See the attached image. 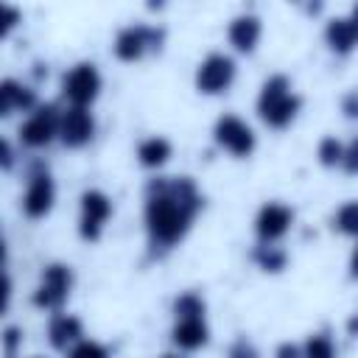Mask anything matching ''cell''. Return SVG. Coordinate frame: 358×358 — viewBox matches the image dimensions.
<instances>
[{
	"instance_id": "obj_24",
	"label": "cell",
	"mask_w": 358,
	"mask_h": 358,
	"mask_svg": "<svg viewBox=\"0 0 358 358\" xmlns=\"http://www.w3.org/2000/svg\"><path fill=\"white\" fill-rule=\"evenodd\" d=\"M257 257H260V263H263L266 268H271V271L282 268V263H285V255H282V252H277L274 246H268V252H260Z\"/></svg>"
},
{
	"instance_id": "obj_2",
	"label": "cell",
	"mask_w": 358,
	"mask_h": 358,
	"mask_svg": "<svg viewBox=\"0 0 358 358\" xmlns=\"http://www.w3.org/2000/svg\"><path fill=\"white\" fill-rule=\"evenodd\" d=\"M257 109H260V117L268 123V126H288L299 109V98L291 92V84L285 76H271L263 90H260V98H257Z\"/></svg>"
},
{
	"instance_id": "obj_32",
	"label": "cell",
	"mask_w": 358,
	"mask_h": 358,
	"mask_svg": "<svg viewBox=\"0 0 358 358\" xmlns=\"http://www.w3.org/2000/svg\"><path fill=\"white\" fill-rule=\"evenodd\" d=\"M165 358H173V355H165Z\"/></svg>"
},
{
	"instance_id": "obj_18",
	"label": "cell",
	"mask_w": 358,
	"mask_h": 358,
	"mask_svg": "<svg viewBox=\"0 0 358 358\" xmlns=\"http://www.w3.org/2000/svg\"><path fill=\"white\" fill-rule=\"evenodd\" d=\"M137 157H140L143 165L157 168V165H162V162L171 157V143H168L165 137H148L145 143H140Z\"/></svg>"
},
{
	"instance_id": "obj_5",
	"label": "cell",
	"mask_w": 358,
	"mask_h": 358,
	"mask_svg": "<svg viewBox=\"0 0 358 358\" xmlns=\"http://www.w3.org/2000/svg\"><path fill=\"white\" fill-rule=\"evenodd\" d=\"M59 126H62V115L56 112V106L48 103V106H39L36 112H31V117L20 126V137L28 145L39 148V145L50 143L59 134Z\"/></svg>"
},
{
	"instance_id": "obj_7",
	"label": "cell",
	"mask_w": 358,
	"mask_h": 358,
	"mask_svg": "<svg viewBox=\"0 0 358 358\" xmlns=\"http://www.w3.org/2000/svg\"><path fill=\"white\" fill-rule=\"evenodd\" d=\"M215 140L218 145H224L227 151L238 154V157H246L252 148H255V134L252 129L235 117V115H224L218 123H215Z\"/></svg>"
},
{
	"instance_id": "obj_26",
	"label": "cell",
	"mask_w": 358,
	"mask_h": 358,
	"mask_svg": "<svg viewBox=\"0 0 358 358\" xmlns=\"http://www.w3.org/2000/svg\"><path fill=\"white\" fill-rule=\"evenodd\" d=\"M229 358H257V352H255V347H252L246 338H241V341H235V347L229 350Z\"/></svg>"
},
{
	"instance_id": "obj_14",
	"label": "cell",
	"mask_w": 358,
	"mask_h": 358,
	"mask_svg": "<svg viewBox=\"0 0 358 358\" xmlns=\"http://www.w3.org/2000/svg\"><path fill=\"white\" fill-rule=\"evenodd\" d=\"M173 341L185 350H196L207 341V324L201 316H190V319H179L173 327Z\"/></svg>"
},
{
	"instance_id": "obj_21",
	"label": "cell",
	"mask_w": 358,
	"mask_h": 358,
	"mask_svg": "<svg viewBox=\"0 0 358 358\" xmlns=\"http://www.w3.org/2000/svg\"><path fill=\"white\" fill-rule=\"evenodd\" d=\"M173 310H176V319H190V316H201V313H204V302H201V299H199L196 294H185V296H179V299H176Z\"/></svg>"
},
{
	"instance_id": "obj_31",
	"label": "cell",
	"mask_w": 358,
	"mask_h": 358,
	"mask_svg": "<svg viewBox=\"0 0 358 358\" xmlns=\"http://www.w3.org/2000/svg\"><path fill=\"white\" fill-rule=\"evenodd\" d=\"M350 22H352V25H355V31H358V6L352 8V14H350Z\"/></svg>"
},
{
	"instance_id": "obj_9",
	"label": "cell",
	"mask_w": 358,
	"mask_h": 358,
	"mask_svg": "<svg viewBox=\"0 0 358 358\" xmlns=\"http://www.w3.org/2000/svg\"><path fill=\"white\" fill-rule=\"evenodd\" d=\"M95 131V123H92V115L87 112V106H70L64 115H62V126H59V134L67 145H84Z\"/></svg>"
},
{
	"instance_id": "obj_27",
	"label": "cell",
	"mask_w": 358,
	"mask_h": 358,
	"mask_svg": "<svg viewBox=\"0 0 358 358\" xmlns=\"http://www.w3.org/2000/svg\"><path fill=\"white\" fill-rule=\"evenodd\" d=\"M3 338H6V355L14 358V350H17V341H20V330L17 327H8Z\"/></svg>"
},
{
	"instance_id": "obj_20",
	"label": "cell",
	"mask_w": 358,
	"mask_h": 358,
	"mask_svg": "<svg viewBox=\"0 0 358 358\" xmlns=\"http://www.w3.org/2000/svg\"><path fill=\"white\" fill-rule=\"evenodd\" d=\"M305 358H336V350H333V341L327 338V336H313V338H308V344H305V352H302Z\"/></svg>"
},
{
	"instance_id": "obj_15",
	"label": "cell",
	"mask_w": 358,
	"mask_h": 358,
	"mask_svg": "<svg viewBox=\"0 0 358 358\" xmlns=\"http://www.w3.org/2000/svg\"><path fill=\"white\" fill-rule=\"evenodd\" d=\"M34 106V92L11 78L3 81L0 87V115H11L14 109H31Z\"/></svg>"
},
{
	"instance_id": "obj_12",
	"label": "cell",
	"mask_w": 358,
	"mask_h": 358,
	"mask_svg": "<svg viewBox=\"0 0 358 358\" xmlns=\"http://www.w3.org/2000/svg\"><path fill=\"white\" fill-rule=\"evenodd\" d=\"M291 210L285 204H266L257 215V235L263 241H277L280 235H285L288 224H291Z\"/></svg>"
},
{
	"instance_id": "obj_30",
	"label": "cell",
	"mask_w": 358,
	"mask_h": 358,
	"mask_svg": "<svg viewBox=\"0 0 358 358\" xmlns=\"http://www.w3.org/2000/svg\"><path fill=\"white\" fill-rule=\"evenodd\" d=\"M350 271H352V277H358V249L352 252V260H350Z\"/></svg>"
},
{
	"instance_id": "obj_8",
	"label": "cell",
	"mask_w": 358,
	"mask_h": 358,
	"mask_svg": "<svg viewBox=\"0 0 358 358\" xmlns=\"http://www.w3.org/2000/svg\"><path fill=\"white\" fill-rule=\"evenodd\" d=\"M109 213H112L109 199L101 190H87L81 196V235L87 241H95L101 235V227L109 218Z\"/></svg>"
},
{
	"instance_id": "obj_1",
	"label": "cell",
	"mask_w": 358,
	"mask_h": 358,
	"mask_svg": "<svg viewBox=\"0 0 358 358\" xmlns=\"http://www.w3.org/2000/svg\"><path fill=\"white\" fill-rule=\"evenodd\" d=\"M199 204H201V199L190 179L154 182L148 187V204H145V224H148L151 243L154 246L176 243L187 232Z\"/></svg>"
},
{
	"instance_id": "obj_16",
	"label": "cell",
	"mask_w": 358,
	"mask_h": 358,
	"mask_svg": "<svg viewBox=\"0 0 358 358\" xmlns=\"http://www.w3.org/2000/svg\"><path fill=\"white\" fill-rule=\"evenodd\" d=\"M78 336H81V324H78L76 316L62 313V316H56L50 322V341H53V347H67V344L78 341Z\"/></svg>"
},
{
	"instance_id": "obj_29",
	"label": "cell",
	"mask_w": 358,
	"mask_h": 358,
	"mask_svg": "<svg viewBox=\"0 0 358 358\" xmlns=\"http://www.w3.org/2000/svg\"><path fill=\"white\" fill-rule=\"evenodd\" d=\"M277 358H305V355L299 352V347H294V344H282V347L277 350Z\"/></svg>"
},
{
	"instance_id": "obj_4",
	"label": "cell",
	"mask_w": 358,
	"mask_h": 358,
	"mask_svg": "<svg viewBox=\"0 0 358 358\" xmlns=\"http://www.w3.org/2000/svg\"><path fill=\"white\" fill-rule=\"evenodd\" d=\"M235 78V62L224 53H210L196 73V87L201 92H224Z\"/></svg>"
},
{
	"instance_id": "obj_13",
	"label": "cell",
	"mask_w": 358,
	"mask_h": 358,
	"mask_svg": "<svg viewBox=\"0 0 358 358\" xmlns=\"http://www.w3.org/2000/svg\"><path fill=\"white\" fill-rule=\"evenodd\" d=\"M260 39V20L255 14H241L229 25V42L238 50H252Z\"/></svg>"
},
{
	"instance_id": "obj_19",
	"label": "cell",
	"mask_w": 358,
	"mask_h": 358,
	"mask_svg": "<svg viewBox=\"0 0 358 358\" xmlns=\"http://www.w3.org/2000/svg\"><path fill=\"white\" fill-rule=\"evenodd\" d=\"M333 224H336L341 232H347V235H358V201L344 204V207L336 213Z\"/></svg>"
},
{
	"instance_id": "obj_6",
	"label": "cell",
	"mask_w": 358,
	"mask_h": 358,
	"mask_svg": "<svg viewBox=\"0 0 358 358\" xmlns=\"http://www.w3.org/2000/svg\"><path fill=\"white\" fill-rule=\"evenodd\" d=\"M70 268L67 266H48L42 274V282L34 294V302L42 308H59L70 294Z\"/></svg>"
},
{
	"instance_id": "obj_23",
	"label": "cell",
	"mask_w": 358,
	"mask_h": 358,
	"mask_svg": "<svg viewBox=\"0 0 358 358\" xmlns=\"http://www.w3.org/2000/svg\"><path fill=\"white\" fill-rule=\"evenodd\" d=\"M70 358H106V350L95 341H78L70 352Z\"/></svg>"
},
{
	"instance_id": "obj_25",
	"label": "cell",
	"mask_w": 358,
	"mask_h": 358,
	"mask_svg": "<svg viewBox=\"0 0 358 358\" xmlns=\"http://www.w3.org/2000/svg\"><path fill=\"white\" fill-rule=\"evenodd\" d=\"M341 165H344L350 173H358V137L344 148V159H341Z\"/></svg>"
},
{
	"instance_id": "obj_28",
	"label": "cell",
	"mask_w": 358,
	"mask_h": 358,
	"mask_svg": "<svg viewBox=\"0 0 358 358\" xmlns=\"http://www.w3.org/2000/svg\"><path fill=\"white\" fill-rule=\"evenodd\" d=\"M344 112H347L350 117H358V92H350V95L344 98Z\"/></svg>"
},
{
	"instance_id": "obj_3",
	"label": "cell",
	"mask_w": 358,
	"mask_h": 358,
	"mask_svg": "<svg viewBox=\"0 0 358 358\" xmlns=\"http://www.w3.org/2000/svg\"><path fill=\"white\" fill-rule=\"evenodd\" d=\"M98 90H101V76L90 62L76 64L62 81V92L73 106H87L90 101H95Z\"/></svg>"
},
{
	"instance_id": "obj_17",
	"label": "cell",
	"mask_w": 358,
	"mask_h": 358,
	"mask_svg": "<svg viewBox=\"0 0 358 358\" xmlns=\"http://www.w3.org/2000/svg\"><path fill=\"white\" fill-rule=\"evenodd\" d=\"M327 42H330L336 50H350V48L358 42V31H355V25L350 22V17L330 20V25H327Z\"/></svg>"
},
{
	"instance_id": "obj_22",
	"label": "cell",
	"mask_w": 358,
	"mask_h": 358,
	"mask_svg": "<svg viewBox=\"0 0 358 358\" xmlns=\"http://www.w3.org/2000/svg\"><path fill=\"white\" fill-rule=\"evenodd\" d=\"M319 159H322L324 165L341 162V159H344V145H341L336 137H324V140L319 143Z\"/></svg>"
},
{
	"instance_id": "obj_11",
	"label": "cell",
	"mask_w": 358,
	"mask_h": 358,
	"mask_svg": "<svg viewBox=\"0 0 358 358\" xmlns=\"http://www.w3.org/2000/svg\"><path fill=\"white\" fill-rule=\"evenodd\" d=\"M154 39H159V34H154L151 28H145V25H129V28H123V31L117 34V39H115V53H117L120 59H126V62L140 59L143 50H145Z\"/></svg>"
},
{
	"instance_id": "obj_10",
	"label": "cell",
	"mask_w": 358,
	"mask_h": 358,
	"mask_svg": "<svg viewBox=\"0 0 358 358\" xmlns=\"http://www.w3.org/2000/svg\"><path fill=\"white\" fill-rule=\"evenodd\" d=\"M53 204V179L48 176V171H36L28 182V190H25V199H22V207L31 218H39L50 210Z\"/></svg>"
}]
</instances>
